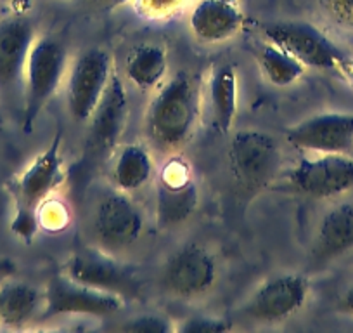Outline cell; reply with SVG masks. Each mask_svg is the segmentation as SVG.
I'll return each instance as SVG.
<instances>
[{
  "mask_svg": "<svg viewBox=\"0 0 353 333\" xmlns=\"http://www.w3.org/2000/svg\"><path fill=\"white\" fill-rule=\"evenodd\" d=\"M322 4L339 26L353 32V0H322Z\"/></svg>",
  "mask_w": 353,
  "mask_h": 333,
  "instance_id": "83f0119b",
  "label": "cell"
},
{
  "mask_svg": "<svg viewBox=\"0 0 353 333\" xmlns=\"http://www.w3.org/2000/svg\"><path fill=\"white\" fill-rule=\"evenodd\" d=\"M258 64L269 84H272L274 87H281V89L294 86L307 73V66L303 63H300L290 53L270 42L261 47L260 54H258Z\"/></svg>",
  "mask_w": 353,
  "mask_h": 333,
  "instance_id": "603a6c76",
  "label": "cell"
},
{
  "mask_svg": "<svg viewBox=\"0 0 353 333\" xmlns=\"http://www.w3.org/2000/svg\"><path fill=\"white\" fill-rule=\"evenodd\" d=\"M0 2H8L9 4V2H14V0H0Z\"/></svg>",
  "mask_w": 353,
  "mask_h": 333,
  "instance_id": "1f68e13d",
  "label": "cell"
},
{
  "mask_svg": "<svg viewBox=\"0 0 353 333\" xmlns=\"http://www.w3.org/2000/svg\"><path fill=\"white\" fill-rule=\"evenodd\" d=\"M353 250V200H345L325 210L315 229L314 257L327 263Z\"/></svg>",
  "mask_w": 353,
  "mask_h": 333,
  "instance_id": "ac0fdd59",
  "label": "cell"
},
{
  "mask_svg": "<svg viewBox=\"0 0 353 333\" xmlns=\"http://www.w3.org/2000/svg\"><path fill=\"white\" fill-rule=\"evenodd\" d=\"M219 266L212 254L198 243H185L166 257L159 273L165 294L175 298L203 297L215 287Z\"/></svg>",
  "mask_w": 353,
  "mask_h": 333,
  "instance_id": "52a82bcc",
  "label": "cell"
},
{
  "mask_svg": "<svg viewBox=\"0 0 353 333\" xmlns=\"http://www.w3.org/2000/svg\"><path fill=\"white\" fill-rule=\"evenodd\" d=\"M310 283L300 273H281L270 276L254 288L244 304V316L256 323H283L305 307Z\"/></svg>",
  "mask_w": 353,
  "mask_h": 333,
  "instance_id": "30bf717a",
  "label": "cell"
},
{
  "mask_svg": "<svg viewBox=\"0 0 353 333\" xmlns=\"http://www.w3.org/2000/svg\"><path fill=\"white\" fill-rule=\"evenodd\" d=\"M120 330L130 333H170L176 330V325H173L168 316L159 312H142L127 319L120 325Z\"/></svg>",
  "mask_w": 353,
  "mask_h": 333,
  "instance_id": "cb8c5ba5",
  "label": "cell"
},
{
  "mask_svg": "<svg viewBox=\"0 0 353 333\" xmlns=\"http://www.w3.org/2000/svg\"><path fill=\"white\" fill-rule=\"evenodd\" d=\"M64 274L87 287L120 295L125 301L141 294V283L135 271L118 263L111 252L103 248H83L71 254L64 264Z\"/></svg>",
  "mask_w": 353,
  "mask_h": 333,
  "instance_id": "7c38bea8",
  "label": "cell"
},
{
  "mask_svg": "<svg viewBox=\"0 0 353 333\" xmlns=\"http://www.w3.org/2000/svg\"><path fill=\"white\" fill-rule=\"evenodd\" d=\"M243 25L239 0H199L189 18L192 33L203 44L229 42Z\"/></svg>",
  "mask_w": 353,
  "mask_h": 333,
  "instance_id": "e0dca14e",
  "label": "cell"
},
{
  "mask_svg": "<svg viewBox=\"0 0 353 333\" xmlns=\"http://www.w3.org/2000/svg\"><path fill=\"white\" fill-rule=\"evenodd\" d=\"M154 174V158L145 146L132 142L117 149L110 174L114 189L134 195L145 188Z\"/></svg>",
  "mask_w": 353,
  "mask_h": 333,
  "instance_id": "ffe728a7",
  "label": "cell"
},
{
  "mask_svg": "<svg viewBox=\"0 0 353 333\" xmlns=\"http://www.w3.org/2000/svg\"><path fill=\"white\" fill-rule=\"evenodd\" d=\"M189 0H135V9L148 19H165L181 11Z\"/></svg>",
  "mask_w": 353,
  "mask_h": 333,
  "instance_id": "484cf974",
  "label": "cell"
},
{
  "mask_svg": "<svg viewBox=\"0 0 353 333\" xmlns=\"http://www.w3.org/2000/svg\"><path fill=\"white\" fill-rule=\"evenodd\" d=\"M338 305H339V311H343L345 314L353 316V283L346 288L345 294H343V297L339 298Z\"/></svg>",
  "mask_w": 353,
  "mask_h": 333,
  "instance_id": "f1b7e54d",
  "label": "cell"
},
{
  "mask_svg": "<svg viewBox=\"0 0 353 333\" xmlns=\"http://www.w3.org/2000/svg\"><path fill=\"white\" fill-rule=\"evenodd\" d=\"M168 73V54L161 44L144 42L134 47L125 63V75L142 93H152Z\"/></svg>",
  "mask_w": 353,
  "mask_h": 333,
  "instance_id": "7402d4cb",
  "label": "cell"
},
{
  "mask_svg": "<svg viewBox=\"0 0 353 333\" xmlns=\"http://www.w3.org/2000/svg\"><path fill=\"white\" fill-rule=\"evenodd\" d=\"M68 53L52 37H39L30 49L23 75V125L33 127L46 104L56 96L61 84L66 80Z\"/></svg>",
  "mask_w": 353,
  "mask_h": 333,
  "instance_id": "3957f363",
  "label": "cell"
},
{
  "mask_svg": "<svg viewBox=\"0 0 353 333\" xmlns=\"http://www.w3.org/2000/svg\"><path fill=\"white\" fill-rule=\"evenodd\" d=\"M210 124L219 134L227 135L232 129L239 106V78L232 64L213 66L205 89Z\"/></svg>",
  "mask_w": 353,
  "mask_h": 333,
  "instance_id": "d6986e66",
  "label": "cell"
},
{
  "mask_svg": "<svg viewBox=\"0 0 353 333\" xmlns=\"http://www.w3.org/2000/svg\"><path fill=\"white\" fill-rule=\"evenodd\" d=\"M230 172L244 193H258L270 184L281 171L279 142L267 132L239 131L229 146Z\"/></svg>",
  "mask_w": 353,
  "mask_h": 333,
  "instance_id": "277c9868",
  "label": "cell"
},
{
  "mask_svg": "<svg viewBox=\"0 0 353 333\" xmlns=\"http://www.w3.org/2000/svg\"><path fill=\"white\" fill-rule=\"evenodd\" d=\"M127 93L120 78L113 75L103 101L92 118L88 120L90 125H88L87 141H85V158L94 162L113 153L127 124Z\"/></svg>",
  "mask_w": 353,
  "mask_h": 333,
  "instance_id": "9a60e30c",
  "label": "cell"
},
{
  "mask_svg": "<svg viewBox=\"0 0 353 333\" xmlns=\"http://www.w3.org/2000/svg\"><path fill=\"white\" fill-rule=\"evenodd\" d=\"M61 141L63 134L57 132L52 142L11 182V193L14 196L11 231L26 243H30L40 229L39 210L42 203L52 198L66 181Z\"/></svg>",
  "mask_w": 353,
  "mask_h": 333,
  "instance_id": "7a4b0ae2",
  "label": "cell"
},
{
  "mask_svg": "<svg viewBox=\"0 0 353 333\" xmlns=\"http://www.w3.org/2000/svg\"><path fill=\"white\" fill-rule=\"evenodd\" d=\"M35 28L25 16L0 19V91L9 93L23 84L26 59L35 42Z\"/></svg>",
  "mask_w": 353,
  "mask_h": 333,
  "instance_id": "2e32d148",
  "label": "cell"
},
{
  "mask_svg": "<svg viewBox=\"0 0 353 333\" xmlns=\"http://www.w3.org/2000/svg\"><path fill=\"white\" fill-rule=\"evenodd\" d=\"M43 294L21 280H2L0 283V325L19 328L42 314Z\"/></svg>",
  "mask_w": 353,
  "mask_h": 333,
  "instance_id": "44dd1931",
  "label": "cell"
},
{
  "mask_svg": "<svg viewBox=\"0 0 353 333\" xmlns=\"http://www.w3.org/2000/svg\"><path fill=\"white\" fill-rule=\"evenodd\" d=\"M288 181L308 198H336L353 189V158L343 153H312L291 169Z\"/></svg>",
  "mask_w": 353,
  "mask_h": 333,
  "instance_id": "9c48e42d",
  "label": "cell"
},
{
  "mask_svg": "<svg viewBox=\"0 0 353 333\" xmlns=\"http://www.w3.org/2000/svg\"><path fill=\"white\" fill-rule=\"evenodd\" d=\"M2 280H4V278H0V283H2Z\"/></svg>",
  "mask_w": 353,
  "mask_h": 333,
  "instance_id": "d6a6232c",
  "label": "cell"
},
{
  "mask_svg": "<svg viewBox=\"0 0 353 333\" xmlns=\"http://www.w3.org/2000/svg\"><path fill=\"white\" fill-rule=\"evenodd\" d=\"M232 328L227 319L215 318V316H191L184 319L181 325H176V332L182 333H223Z\"/></svg>",
  "mask_w": 353,
  "mask_h": 333,
  "instance_id": "d4e9b609",
  "label": "cell"
},
{
  "mask_svg": "<svg viewBox=\"0 0 353 333\" xmlns=\"http://www.w3.org/2000/svg\"><path fill=\"white\" fill-rule=\"evenodd\" d=\"M125 305V298L110 292L97 290L71 280L66 274H54L43 292L42 318L56 316H104L117 314Z\"/></svg>",
  "mask_w": 353,
  "mask_h": 333,
  "instance_id": "8fae6325",
  "label": "cell"
},
{
  "mask_svg": "<svg viewBox=\"0 0 353 333\" xmlns=\"http://www.w3.org/2000/svg\"><path fill=\"white\" fill-rule=\"evenodd\" d=\"M263 37L312 70H338V64L346 57L321 28L308 21L269 23L263 26Z\"/></svg>",
  "mask_w": 353,
  "mask_h": 333,
  "instance_id": "ba28073f",
  "label": "cell"
},
{
  "mask_svg": "<svg viewBox=\"0 0 353 333\" xmlns=\"http://www.w3.org/2000/svg\"><path fill=\"white\" fill-rule=\"evenodd\" d=\"M88 2L96 6V8L111 11V9H117L120 8V6H125L127 2H130V0H88Z\"/></svg>",
  "mask_w": 353,
  "mask_h": 333,
  "instance_id": "f546056e",
  "label": "cell"
},
{
  "mask_svg": "<svg viewBox=\"0 0 353 333\" xmlns=\"http://www.w3.org/2000/svg\"><path fill=\"white\" fill-rule=\"evenodd\" d=\"M97 243L106 252L132 247L144 229V216L130 195L114 189L97 202L92 217Z\"/></svg>",
  "mask_w": 353,
  "mask_h": 333,
  "instance_id": "4fadbf2b",
  "label": "cell"
},
{
  "mask_svg": "<svg viewBox=\"0 0 353 333\" xmlns=\"http://www.w3.org/2000/svg\"><path fill=\"white\" fill-rule=\"evenodd\" d=\"M286 139L300 151L350 155L353 149V113H315L293 125L286 132Z\"/></svg>",
  "mask_w": 353,
  "mask_h": 333,
  "instance_id": "5bb4252c",
  "label": "cell"
},
{
  "mask_svg": "<svg viewBox=\"0 0 353 333\" xmlns=\"http://www.w3.org/2000/svg\"><path fill=\"white\" fill-rule=\"evenodd\" d=\"M203 108L199 82L179 73L156 89L145 111V134L156 149L175 153L194 135Z\"/></svg>",
  "mask_w": 353,
  "mask_h": 333,
  "instance_id": "6da1fadb",
  "label": "cell"
},
{
  "mask_svg": "<svg viewBox=\"0 0 353 333\" xmlns=\"http://www.w3.org/2000/svg\"><path fill=\"white\" fill-rule=\"evenodd\" d=\"M199 205V188L184 158L173 156L156 174L154 217L161 229L188 222Z\"/></svg>",
  "mask_w": 353,
  "mask_h": 333,
  "instance_id": "8992f818",
  "label": "cell"
},
{
  "mask_svg": "<svg viewBox=\"0 0 353 333\" xmlns=\"http://www.w3.org/2000/svg\"><path fill=\"white\" fill-rule=\"evenodd\" d=\"M113 75V59L104 49L90 47L74 57L66 75L68 111L74 122L92 118Z\"/></svg>",
  "mask_w": 353,
  "mask_h": 333,
  "instance_id": "5b68a950",
  "label": "cell"
},
{
  "mask_svg": "<svg viewBox=\"0 0 353 333\" xmlns=\"http://www.w3.org/2000/svg\"><path fill=\"white\" fill-rule=\"evenodd\" d=\"M338 71H341L343 77H345L350 84H353V57L346 56L345 59L338 64Z\"/></svg>",
  "mask_w": 353,
  "mask_h": 333,
  "instance_id": "4dcf8cb0",
  "label": "cell"
},
{
  "mask_svg": "<svg viewBox=\"0 0 353 333\" xmlns=\"http://www.w3.org/2000/svg\"><path fill=\"white\" fill-rule=\"evenodd\" d=\"M70 222V212L63 203L49 198L42 203L39 210V224L40 227L47 231H61Z\"/></svg>",
  "mask_w": 353,
  "mask_h": 333,
  "instance_id": "4316f807",
  "label": "cell"
}]
</instances>
